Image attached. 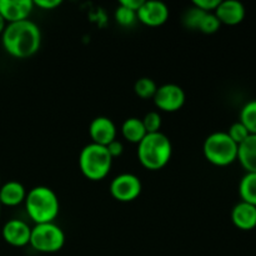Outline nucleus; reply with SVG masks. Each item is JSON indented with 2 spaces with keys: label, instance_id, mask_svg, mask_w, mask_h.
<instances>
[{
  "label": "nucleus",
  "instance_id": "nucleus-19",
  "mask_svg": "<svg viewBox=\"0 0 256 256\" xmlns=\"http://www.w3.org/2000/svg\"><path fill=\"white\" fill-rule=\"evenodd\" d=\"M239 122L252 135H256V99L248 102L240 110Z\"/></svg>",
  "mask_w": 256,
  "mask_h": 256
},
{
  "label": "nucleus",
  "instance_id": "nucleus-25",
  "mask_svg": "<svg viewBox=\"0 0 256 256\" xmlns=\"http://www.w3.org/2000/svg\"><path fill=\"white\" fill-rule=\"evenodd\" d=\"M144 124L146 134H152V132H159L162 129V116L158 112H150L145 114V116L142 119Z\"/></svg>",
  "mask_w": 256,
  "mask_h": 256
},
{
  "label": "nucleus",
  "instance_id": "nucleus-5",
  "mask_svg": "<svg viewBox=\"0 0 256 256\" xmlns=\"http://www.w3.org/2000/svg\"><path fill=\"white\" fill-rule=\"evenodd\" d=\"M238 148L226 132H215L205 139L202 152L210 164L229 166L238 160Z\"/></svg>",
  "mask_w": 256,
  "mask_h": 256
},
{
  "label": "nucleus",
  "instance_id": "nucleus-15",
  "mask_svg": "<svg viewBox=\"0 0 256 256\" xmlns=\"http://www.w3.org/2000/svg\"><path fill=\"white\" fill-rule=\"evenodd\" d=\"M28 192L24 185L16 180H10L0 185V204L2 206H16L25 202Z\"/></svg>",
  "mask_w": 256,
  "mask_h": 256
},
{
  "label": "nucleus",
  "instance_id": "nucleus-16",
  "mask_svg": "<svg viewBox=\"0 0 256 256\" xmlns=\"http://www.w3.org/2000/svg\"><path fill=\"white\" fill-rule=\"evenodd\" d=\"M238 162L246 172H256V135H250L239 145Z\"/></svg>",
  "mask_w": 256,
  "mask_h": 256
},
{
  "label": "nucleus",
  "instance_id": "nucleus-18",
  "mask_svg": "<svg viewBox=\"0 0 256 256\" xmlns=\"http://www.w3.org/2000/svg\"><path fill=\"white\" fill-rule=\"evenodd\" d=\"M239 195L242 202L256 206V172H246L239 184Z\"/></svg>",
  "mask_w": 256,
  "mask_h": 256
},
{
  "label": "nucleus",
  "instance_id": "nucleus-20",
  "mask_svg": "<svg viewBox=\"0 0 256 256\" xmlns=\"http://www.w3.org/2000/svg\"><path fill=\"white\" fill-rule=\"evenodd\" d=\"M156 90V82H155L152 78H140V79H138L134 84L135 94L139 98H142V99H150V98H154Z\"/></svg>",
  "mask_w": 256,
  "mask_h": 256
},
{
  "label": "nucleus",
  "instance_id": "nucleus-23",
  "mask_svg": "<svg viewBox=\"0 0 256 256\" xmlns=\"http://www.w3.org/2000/svg\"><path fill=\"white\" fill-rule=\"evenodd\" d=\"M220 26H222V24H220V22L218 20L216 15H215L214 12H206V14L204 15V18L202 19V22H200L199 29L198 30H199L200 32H202V34L210 35L215 34V32L220 29Z\"/></svg>",
  "mask_w": 256,
  "mask_h": 256
},
{
  "label": "nucleus",
  "instance_id": "nucleus-30",
  "mask_svg": "<svg viewBox=\"0 0 256 256\" xmlns=\"http://www.w3.org/2000/svg\"><path fill=\"white\" fill-rule=\"evenodd\" d=\"M6 22H5L4 20V18L2 16V15H0V35L2 34V32H4V30H5V28H6Z\"/></svg>",
  "mask_w": 256,
  "mask_h": 256
},
{
  "label": "nucleus",
  "instance_id": "nucleus-12",
  "mask_svg": "<svg viewBox=\"0 0 256 256\" xmlns=\"http://www.w3.org/2000/svg\"><path fill=\"white\" fill-rule=\"evenodd\" d=\"M32 228L25 222L19 219H12L5 222L2 228V239L5 242L15 248H22L29 245Z\"/></svg>",
  "mask_w": 256,
  "mask_h": 256
},
{
  "label": "nucleus",
  "instance_id": "nucleus-22",
  "mask_svg": "<svg viewBox=\"0 0 256 256\" xmlns=\"http://www.w3.org/2000/svg\"><path fill=\"white\" fill-rule=\"evenodd\" d=\"M206 14L202 10L198 9L196 6L192 5L189 10L184 12V16H182V22L186 28L192 30H198L199 29V25L202 22V19L204 18V15Z\"/></svg>",
  "mask_w": 256,
  "mask_h": 256
},
{
  "label": "nucleus",
  "instance_id": "nucleus-27",
  "mask_svg": "<svg viewBox=\"0 0 256 256\" xmlns=\"http://www.w3.org/2000/svg\"><path fill=\"white\" fill-rule=\"evenodd\" d=\"M105 148H106V150L109 152L110 156H112V159H114V158H119L120 155L124 152V145H122V142L118 139H115L114 142H112Z\"/></svg>",
  "mask_w": 256,
  "mask_h": 256
},
{
  "label": "nucleus",
  "instance_id": "nucleus-26",
  "mask_svg": "<svg viewBox=\"0 0 256 256\" xmlns=\"http://www.w3.org/2000/svg\"><path fill=\"white\" fill-rule=\"evenodd\" d=\"M222 0H194L192 5L205 12H214Z\"/></svg>",
  "mask_w": 256,
  "mask_h": 256
},
{
  "label": "nucleus",
  "instance_id": "nucleus-21",
  "mask_svg": "<svg viewBox=\"0 0 256 256\" xmlns=\"http://www.w3.org/2000/svg\"><path fill=\"white\" fill-rule=\"evenodd\" d=\"M114 16L118 24H119L120 26H125V28L132 26L138 20L136 12L128 9V8L122 6V5L120 4L118 5L116 10H115Z\"/></svg>",
  "mask_w": 256,
  "mask_h": 256
},
{
  "label": "nucleus",
  "instance_id": "nucleus-28",
  "mask_svg": "<svg viewBox=\"0 0 256 256\" xmlns=\"http://www.w3.org/2000/svg\"><path fill=\"white\" fill-rule=\"evenodd\" d=\"M62 4L60 0H35L34 6H38L42 10H52Z\"/></svg>",
  "mask_w": 256,
  "mask_h": 256
},
{
  "label": "nucleus",
  "instance_id": "nucleus-8",
  "mask_svg": "<svg viewBox=\"0 0 256 256\" xmlns=\"http://www.w3.org/2000/svg\"><path fill=\"white\" fill-rule=\"evenodd\" d=\"M155 106L165 112H175L182 109L186 100V95L182 86L176 84H164L158 86L154 98Z\"/></svg>",
  "mask_w": 256,
  "mask_h": 256
},
{
  "label": "nucleus",
  "instance_id": "nucleus-11",
  "mask_svg": "<svg viewBox=\"0 0 256 256\" xmlns=\"http://www.w3.org/2000/svg\"><path fill=\"white\" fill-rule=\"evenodd\" d=\"M118 130L114 122L106 116H98L89 125V135L92 142L106 146L116 139Z\"/></svg>",
  "mask_w": 256,
  "mask_h": 256
},
{
  "label": "nucleus",
  "instance_id": "nucleus-32",
  "mask_svg": "<svg viewBox=\"0 0 256 256\" xmlns=\"http://www.w3.org/2000/svg\"><path fill=\"white\" fill-rule=\"evenodd\" d=\"M0 185H2V182H0Z\"/></svg>",
  "mask_w": 256,
  "mask_h": 256
},
{
  "label": "nucleus",
  "instance_id": "nucleus-13",
  "mask_svg": "<svg viewBox=\"0 0 256 256\" xmlns=\"http://www.w3.org/2000/svg\"><path fill=\"white\" fill-rule=\"evenodd\" d=\"M214 14L216 15L220 24L234 26L245 19L246 10H245L244 4L238 0H225V2H220Z\"/></svg>",
  "mask_w": 256,
  "mask_h": 256
},
{
  "label": "nucleus",
  "instance_id": "nucleus-29",
  "mask_svg": "<svg viewBox=\"0 0 256 256\" xmlns=\"http://www.w3.org/2000/svg\"><path fill=\"white\" fill-rule=\"evenodd\" d=\"M142 2H144V0H120L119 4L122 5V6L128 8V9L138 12V10H139V8L142 6Z\"/></svg>",
  "mask_w": 256,
  "mask_h": 256
},
{
  "label": "nucleus",
  "instance_id": "nucleus-4",
  "mask_svg": "<svg viewBox=\"0 0 256 256\" xmlns=\"http://www.w3.org/2000/svg\"><path fill=\"white\" fill-rule=\"evenodd\" d=\"M78 162L80 172L86 179L100 182L105 179L112 170V158L106 148L90 142L82 149Z\"/></svg>",
  "mask_w": 256,
  "mask_h": 256
},
{
  "label": "nucleus",
  "instance_id": "nucleus-2",
  "mask_svg": "<svg viewBox=\"0 0 256 256\" xmlns=\"http://www.w3.org/2000/svg\"><path fill=\"white\" fill-rule=\"evenodd\" d=\"M25 209L30 220L36 224L54 222L59 215L60 204L58 195L48 186H35L28 192Z\"/></svg>",
  "mask_w": 256,
  "mask_h": 256
},
{
  "label": "nucleus",
  "instance_id": "nucleus-9",
  "mask_svg": "<svg viewBox=\"0 0 256 256\" xmlns=\"http://www.w3.org/2000/svg\"><path fill=\"white\" fill-rule=\"evenodd\" d=\"M136 16L138 20L146 26H160L169 19V8L158 0L142 2V6L136 12Z\"/></svg>",
  "mask_w": 256,
  "mask_h": 256
},
{
  "label": "nucleus",
  "instance_id": "nucleus-6",
  "mask_svg": "<svg viewBox=\"0 0 256 256\" xmlns=\"http://www.w3.org/2000/svg\"><path fill=\"white\" fill-rule=\"evenodd\" d=\"M65 234L62 228L54 222L36 224L32 228L29 245L38 252L54 254L62 249Z\"/></svg>",
  "mask_w": 256,
  "mask_h": 256
},
{
  "label": "nucleus",
  "instance_id": "nucleus-3",
  "mask_svg": "<svg viewBox=\"0 0 256 256\" xmlns=\"http://www.w3.org/2000/svg\"><path fill=\"white\" fill-rule=\"evenodd\" d=\"M138 159L140 164L148 170H160L170 162L172 154V145L164 132L146 134L138 144Z\"/></svg>",
  "mask_w": 256,
  "mask_h": 256
},
{
  "label": "nucleus",
  "instance_id": "nucleus-24",
  "mask_svg": "<svg viewBox=\"0 0 256 256\" xmlns=\"http://www.w3.org/2000/svg\"><path fill=\"white\" fill-rule=\"evenodd\" d=\"M226 134L229 135L230 139H232V142L238 145V146H239L242 142H245V140H246L248 138L252 135L249 132H248L246 128H245L240 122H234V124L229 128V130L226 132Z\"/></svg>",
  "mask_w": 256,
  "mask_h": 256
},
{
  "label": "nucleus",
  "instance_id": "nucleus-10",
  "mask_svg": "<svg viewBox=\"0 0 256 256\" xmlns=\"http://www.w3.org/2000/svg\"><path fill=\"white\" fill-rule=\"evenodd\" d=\"M34 9L32 0H0V15L6 24L29 19Z\"/></svg>",
  "mask_w": 256,
  "mask_h": 256
},
{
  "label": "nucleus",
  "instance_id": "nucleus-14",
  "mask_svg": "<svg viewBox=\"0 0 256 256\" xmlns=\"http://www.w3.org/2000/svg\"><path fill=\"white\" fill-rule=\"evenodd\" d=\"M232 222L238 229L250 232L256 228V206L240 202L232 208Z\"/></svg>",
  "mask_w": 256,
  "mask_h": 256
},
{
  "label": "nucleus",
  "instance_id": "nucleus-31",
  "mask_svg": "<svg viewBox=\"0 0 256 256\" xmlns=\"http://www.w3.org/2000/svg\"><path fill=\"white\" fill-rule=\"evenodd\" d=\"M0 215H2V204H0Z\"/></svg>",
  "mask_w": 256,
  "mask_h": 256
},
{
  "label": "nucleus",
  "instance_id": "nucleus-17",
  "mask_svg": "<svg viewBox=\"0 0 256 256\" xmlns=\"http://www.w3.org/2000/svg\"><path fill=\"white\" fill-rule=\"evenodd\" d=\"M122 134L132 144H139L146 135L144 124L139 118H128L122 125Z\"/></svg>",
  "mask_w": 256,
  "mask_h": 256
},
{
  "label": "nucleus",
  "instance_id": "nucleus-1",
  "mask_svg": "<svg viewBox=\"0 0 256 256\" xmlns=\"http://www.w3.org/2000/svg\"><path fill=\"white\" fill-rule=\"evenodd\" d=\"M5 52L18 59H25L36 54L42 45L40 28L32 20L8 24L2 34Z\"/></svg>",
  "mask_w": 256,
  "mask_h": 256
},
{
  "label": "nucleus",
  "instance_id": "nucleus-7",
  "mask_svg": "<svg viewBox=\"0 0 256 256\" xmlns=\"http://www.w3.org/2000/svg\"><path fill=\"white\" fill-rule=\"evenodd\" d=\"M142 190L139 178L130 172H124L112 179L110 182V194L120 202H130L140 196Z\"/></svg>",
  "mask_w": 256,
  "mask_h": 256
}]
</instances>
